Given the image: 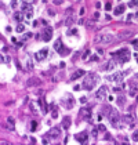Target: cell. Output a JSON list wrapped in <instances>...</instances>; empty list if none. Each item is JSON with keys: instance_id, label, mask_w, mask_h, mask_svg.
I'll list each match as a JSON object with an SVG mask.
<instances>
[{"instance_id": "obj_1", "label": "cell", "mask_w": 138, "mask_h": 145, "mask_svg": "<svg viewBox=\"0 0 138 145\" xmlns=\"http://www.w3.org/2000/svg\"><path fill=\"white\" fill-rule=\"evenodd\" d=\"M99 82V76L97 73H88L86 77H84V80H83V89L87 90V91H90V90L94 89V86L97 84Z\"/></svg>"}, {"instance_id": "obj_2", "label": "cell", "mask_w": 138, "mask_h": 145, "mask_svg": "<svg viewBox=\"0 0 138 145\" xmlns=\"http://www.w3.org/2000/svg\"><path fill=\"white\" fill-rule=\"evenodd\" d=\"M113 40V35L112 33H99L95 36L94 42L95 43H102V44H108Z\"/></svg>"}, {"instance_id": "obj_3", "label": "cell", "mask_w": 138, "mask_h": 145, "mask_svg": "<svg viewBox=\"0 0 138 145\" xmlns=\"http://www.w3.org/2000/svg\"><path fill=\"white\" fill-rule=\"evenodd\" d=\"M113 55L116 57L117 60H119V62H127V61L130 60V53H129V50L127 48H121V50H119L117 53H115Z\"/></svg>"}, {"instance_id": "obj_4", "label": "cell", "mask_w": 138, "mask_h": 145, "mask_svg": "<svg viewBox=\"0 0 138 145\" xmlns=\"http://www.w3.org/2000/svg\"><path fill=\"white\" fill-rule=\"evenodd\" d=\"M106 94H108V87H106V86H102L101 89H98V91L95 94V98L99 100V101H104V100L106 98Z\"/></svg>"}, {"instance_id": "obj_5", "label": "cell", "mask_w": 138, "mask_h": 145, "mask_svg": "<svg viewBox=\"0 0 138 145\" xmlns=\"http://www.w3.org/2000/svg\"><path fill=\"white\" fill-rule=\"evenodd\" d=\"M108 118H109V120H111V123L115 126V124L119 122V119H120V115H119V112L117 111H115V109H112V111L109 112V115H108Z\"/></svg>"}, {"instance_id": "obj_6", "label": "cell", "mask_w": 138, "mask_h": 145, "mask_svg": "<svg viewBox=\"0 0 138 145\" xmlns=\"http://www.w3.org/2000/svg\"><path fill=\"white\" fill-rule=\"evenodd\" d=\"M62 105H64L65 108H72L73 107V98H72L70 94H66L65 98H62Z\"/></svg>"}, {"instance_id": "obj_7", "label": "cell", "mask_w": 138, "mask_h": 145, "mask_svg": "<svg viewBox=\"0 0 138 145\" xmlns=\"http://www.w3.org/2000/svg\"><path fill=\"white\" fill-rule=\"evenodd\" d=\"M75 140L79 141V142H82V144H86L87 140H88V134H87L86 131H82V133H79V134L75 136Z\"/></svg>"}, {"instance_id": "obj_8", "label": "cell", "mask_w": 138, "mask_h": 145, "mask_svg": "<svg viewBox=\"0 0 138 145\" xmlns=\"http://www.w3.org/2000/svg\"><path fill=\"white\" fill-rule=\"evenodd\" d=\"M51 37H52V28L51 26H47V28L44 29L43 35H42V39H43L44 42H48Z\"/></svg>"}, {"instance_id": "obj_9", "label": "cell", "mask_w": 138, "mask_h": 145, "mask_svg": "<svg viewBox=\"0 0 138 145\" xmlns=\"http://www.w3.org/2000/svg\"><path fill=\"white\" fill-rule=\"evenodd\" d=\"M47 53H48V50H47V48H43L42 51H37L36 54H34V58H36L37 61H43L44 58L47 57Z\"/></svg>"}, {"instance_id": "obj_10", "label": "cell", "mask_w": 138, "mask_h": 145, "mask_svg": "<svg viewBox=\"0 0 138 145\" xmlns=\"http://www.w3.org/2000/svg\"><path fill=\"white\" fill-rule=\"evenodd\" d=\"M54 48H55L60 54H64V51H68V50H64L62 43H61V39H57V40H55V43H54Z\"/></svg>"}, {"instance_id": "obj_11", "label": "cell", "mask_w": 138, "mask_h": 145, "mask_svg": "<svg viewBox=\"0 0 138 145\" xmlns=\"http://www.w3.org/2000/svg\"><path fill=\"white\" fill-rule=\"evenodd\" d=\"M123 122H124L126 124H131V127L134 126V116L131 115V113H126L124 116H123Z\"/></svg>"}, {"instance_id": "obj_12", "label": "cell", "mask_w": 138, "mask_h": 145, "mask_svg": "<svg viewBox=\"0 0 138 145\" xmlns=\"http://www.w3.org/2000/svg\"><path fill=\"white\" fill-rule=\"evenodd\" d=\"M106 79H108V80H115V82H121L123 80V73L117 72V73H115L113 76H108Z\"/></svg>"}, {"instance_id": "obj_13", "label": "cell", "mask_w": 138, "mask_h": 145, "mask_svg": "<svg viewBox=\"0 0 138 145\" xmlns=\"http://www.w3.org/2000/svg\"><path fill=\"white\" fill-rule=\"evenodd\" d=\"M21 10L24 11V13H26V14H29V13H32V11H33V9H32L30 3H22Z\"/></svg>"}, {"instance_id": "obj_14", "label": "cell", "mask_w": 138, "mask_h": 145, "mask_svg": "<svg viewBox=\"0 0 138 145\" xmlns=\"http://www.w3.org/2000/svg\"><path fill=\"white\" fill-rule=\"evenodd\" d=\"M60 134H61L60 127H52L51 130H50V137H52V138H58Z\"/></svg>"}, {"instance_id": "obj_15", "label": "cell", "mask_w": 138, "mask_h": 145, "mask_svg": "<svg viewBox=\"0 0 138 145\" xmlns=\"http://www.w3.org/2000/svg\"><path fill=\"white\" fill-rule=\"evenodd\" d=\"M115 65H116V62H115V61H108L106 64L104 65V69H105V71H108V72H111V71H113V69H115Z\"/></svg>"}, {"instance_id": "obj_16", "label": "cell", "mask_w": 138, "mask_h": 145, "mask_svg": "<svg viewBox=\"0 0 138 145\" xmlns=\"http://www.w3.org/2000/svg\"><path fill=\"white\" fill-rule=\"evenodd\" d=\"M82 76H84V71H82V69H79V71H76V72L72 75V80H76V79H79V77H82Z\"/></svg>"}, {"instance_id": "obj_17", "label": "cell", "mask_w": 138, "mask_h": 145, "mask_svg": "<svg viewBox=\"0 0 138 145\" xmlns=\"http://www.w3.org/2000/svg\"><path fill=\"white\" fill-rule=\"evenodd\" d=\"M62 126H64L65 130H68L69 127H70V118L69 116H65L64 120H62Z\"/></svg>"}, {"instance_id": "obj_18", "label": "cell", "mask_w": 138, "mask_h": 145, "mask_svg": "<svg viewBox=\"0 0 138 145\" xmlns=\"http://www.w3.org/2000/svg\"><path fill=\"white\" fill-rule=\"evenodd\" d=\"M124 10H126V6L124 4L117 6L116 9H115V15H120V14H123V13H124Z\"/></svg>"}, {"instance_id": "obj_19", "label": "cell", "mask_w": 138, "mask_h": 145, "mask_svg": "<svg viewBox=\"0 0 138 145\" xmlns=\"http://www.w3.org/2000/svg\"><path fill=\"white\" fill-rule=\"evenodd\" d=\"M80 115H82L83 118H87V119H88L91 115V112H90V109H84V108H83V109H80Z\"/></svg>"}, {"instance_id": "obj_20", "label": "cell", "mask_w": 138, "mask_h": 145, "mask_svg": "<svg viewBox=\"0 0 138 145\" xmlns=\"http://www.w3.org/2000/svg\"><path fill=\"white\" fill-rule=\"evenodd\" d=\"M39 104L40 107H42V113H47V105H46V102H44V100H39Z\"/></svg>"}, {"instance_id": "obj_21", "label": "cell", "mask_w": 138, "mask_h": 145, "mask_svg": "<svg viewBox=\"0 0 138 145\" xmlns=\"http://www.w3.org/2000/svg\"><path fill=\"white\" fill-rule=\"evenodd\" d=\"M14 18H15V21L22 22V19H24V15H22L21 11H17V13H14Z\"/></svg>"}, {"instance_id": "obj_22", "label": "cell", "mask_w": 138, "mask_h": 145, "mask_svg": "<svg viewBox=\"0 0 138 145\" xmlns=\"http://www.w3.org/2000/svg\"><path fill=\"white\" fill-rule=\"evenodd\" d=\"M7 128H10V130H14V128H15L13 118H9V119H7Z\"/></svg>"}, {"instance_id": "obj_23", "label": "cell", "mask_w": 138, "mask_h": 145, "mask_svg": "<svg viewBox=\"0 0 138 145\" xmlns=\"http://www.w3.org/2000/svg\"><path fill=\"white\" fill-rule=\"evenodd\" d=\"M51 116H52V119H57V118H58V111H57V107H52Z\"/></svg>"}, {"instance_id": "obj_24", "label": "cell", "mask_w": 138, "mask_h": 145, "mask_svg": "<svg viewBox=\"0 0 138 145\" xmlns=\"http://www.w3.org/2000/svg\"><path fill=\"white\" fill-rule=\"evenodd\" d=\"M25 30V26L22 25V24H18V26H17V32L19 33V32H24Z\"/></svg>"}, {"instance_id": "obj_25", "label": "cell", "mask_w": 138, "mask_h": 145, "mask_svg": "<svg viewBox=\"0 0 138 145\" xmlns=\"http://www.w3.org/2000/svg\"><path fill=\"white\" fill-rule=\"evenodd\" d=\"M117 104H119L120 107H123V105H124V97H119V98H117Z\"/></svg>"}, {"instance_id": "obj_26", "label": "cell", "mask_w": 138, "mask_h": 145, "mask_svg": "<svg viewBox=\"0 0 138 145\" xmlns=\"http://www.w3.org/2000/svg\"><path fill=\"white\" fill-rule=\"evenodd\" d=\"M131 138H133V141H138V130H135V131L133 133Z\"/></svg>"}, {"instance_id": "obj_27", "label": "cell", "mask_w": 138, "mask_h": 145, "mask_svg": "<svg viewBox=\"0 0 138 145\" xmlns=\"http://www.w3.org/2000/svg\"><path fill=\"white\" fill-rule=\"evenodd\" d=\"M129 6L130 7H134V6H138V0H131L129 3Z\"/></svg>"}, {"instance_id": "obj_28", "label": "cell", "mask_w": 138, "mask_h": 145, "mask_svg": "<svg viewBox=\"0 0 138 145\" xmlns=\"http://www.w3.org/2000/svg\"><path fill=\"white\" fill-rule=\"evenodd\" d=\"M29 37H32V33H26V35H24V36H22V42H25L26 39H29Z\"/></svg>"}, {"instance_id": "obj_29", "label": "cell", "mask_w": 138, "mask_h": 145, "mask_svg": "<svg viewBox=\"0 0 138 145\" xmlns=\"http://www.w3.org/2000/svg\"><path fill=\"white\" fill-rule=\"evenodd\" d=\"M72 22H73V19H72V18H68V19H66V22H65V25L70 26V25H72Z\"/></svg>"}, {"instance_id": "obj_30", "label": "cell", "mask_w": 138, "mask_h": 145, "mask_svg": "<svg viewBox=\"0 0 138 145\" xmlns=\"http://www.w3.org/2000/svg\"><path fill=\"white\" fill-rule=\"evenodd\" d=\"M111 9H112V4H111V3H106V4H105V10H106V11H109Z\"/></svg>"}, {"instance_id": "obj_31", "label": "cell", "mask_w": 138, "mask_h": 145, "mask_svg": "<svg viewBox=\"0 0 138 145\" xmlns=\"http://www.w3.org/2000/svg\"><path fill=\"white\" fill-rule=\"evenodd\" d=\"M88 54H90V51H88V50H86V51H84V54H83V57H82V58H83V60H86L87 57H88Z\"/></svg>"}, {"instance_id": "obj_32", "label": "cell", "mask_w": 138, "mask_h": 145, "mask_svg": "<svg viewBox=\"0 0 138 145\" xmlns=\"http://www.w3.org/2000/svg\"><path fill=\"white\" fill-rule=\"evenodd\" d=\"M76 33H78V29H70L68 32V35H76Z\"/></svg>"}, {"instance_id": "obj_33", "label": "cell", "mask_w": 138, "mask_h": 145, "mask_svg": "<svg viewBox=\"0 0 138 145\" xmlns=\"http://www.w3.org/2000/svg\"><path fill=\"white\" fill-rule=\"evenodd\" d=\"M80 102H82V104H86V102H87V98H86V97H82V98H80Z\"/></svg>"}, {"instance_id": "obj_34", "label": "cell", "mask_w": 138, "mask_h": 145, "mask_svg": "<svg viewBox=\"0 0 138 145\" xmlns=\"http://www.w3.org/2000/svg\"><path fill=\"white\" fill-rule=\"evenodd\" d=\"M28 68H29V69L33 68V64H32V61H28Z\"/></svg>"}, {"instance_id": "obj_35", "label": "cell", "mask_w": 138, "mask_h": 145, "mask_svg": "<svg viewBox=\"0 0 138 145\" xmlns=\"http://www.w3.org/2000/svg\"><path fill=\"white\" fill-rule=\"evenodd\" d=\"M97 134H98V130L94 128V130H93V137H97Z\"/></svg>"}, {"instance_id": "obj_36", "label": "cell", "mask_w": 138, "mask_h": 145, "mask_svg": "<svg viewBox=\"0 0 138 145\" xmlns=\"http://www.w3.org/2000/svg\"><path fill=\"white\" fill-rule=\"evenodd\" d=\"M36 128V122H32V131Z\"/></svg>"}, {"instance_id": "obj_37", "label": "cell", "mask_w": 138, "mask_h": 145, "mask_svg": "<svg viewBox=\"0 0 138 145\" xmlns=\"http://www.w3.org/2000/svg\"><path fill=\"white\" fill-rule=\"evenodd\" d=\"M99 130H101V131H105V126H102V124H101V126H99Z\"/></svg>"}, {"instance_id": "obj_38", "label": "cell", "mask_w": 138, "mask_h": 145, "mask_svg": "<svg viewBox=\"0 0 138 145\" xmlns=\"http://www.w3.org/2000/svg\"><path fill=\"white\" fill-rule=\"evenodd\" d=\"M48 14H50V15H55V13H54V11H52V10H51V9L48 10Z\"/></svg>"}, {"instance_id": "obj_39", "label": "cell", "mask_w": 138, "mask_h": 145, "mask_svg": "<svg viewBox=\"0 0 138 145\" xmlns=\"http://www.w3.org/2000/svg\"><path fill=\"white\" fill-rule=\"evenodd\" d=\"M24 3H32V1H34V0H22Z\"/></svg>"}, {"instance_id": "obj_40", "label": "cell", "mask_w": 138, "mask_h": 145, "mask_svg": "<svg viewBox=\"0 0 138 145\" xmlns=\"http://www.w3.org/2000/svg\"><path fill=\"white\" fill-rule=\"evenodd\" d=\"M137 61H138V58H137Z\"/></svg>"}]
</instances>
